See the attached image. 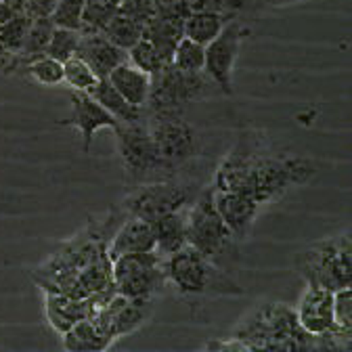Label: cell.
<instances>
[{
	"label": "cell",
	"mask_w": 352,
	"mask_h": 352,
	"mask_svg": "<svg viewBox=\"0 0 352 352\" xmlns=\"http://www.w3.org/2000/svg\"><path fill=\"white\" fill-rule=\"evenodd\" d=\"M315 172L317 166L311 160L275 151L262 132H241L216 168L212 187L245 193L260 206H267L292 187L308 183Z\"/></svg>",
	"instance_id": "cell-1"
},
{
	"label": "cell",
	"mask_w": 352,
	"mask_h": 352,
	"mask_svg": "<svg viewBox=\"0 0 352 352\" xmlns=\"http://www.w3.org/2000/svg\"><path fill=\"white\" fill-rule=\"evenodd\" d=\"M107 243L109 235L103 229L76 235L40 269L42 279L36 277L40 289L91 298L113 287Z\"/></svg>",
	"instance_id": "cell-2"
},
{
	"label": "cell",
	"mask_w": 352,
	"mask_h": 352,
	"mask_svg": "<svg viewBox=\"0 0 352 352\" xmlns=\"http://www.w3.org/2000/svg\"><path fill=\"white\" fill-rule=\"evenodd\" d=\"M233 338L256 350H323L317 336L306 333L296 317V311L283 302L258 304L235 325Z\"/></svg>",
	"instance_id": "cell-3"
},
{
	"label": "cell",
	"mask_w": 352,
	"mask_h": 352,
	"mask_svg": "<svg viewBox=\"0 0 352 352\" xmlns=\"http://www.w3.org/2000/svg\"><path fill=\"white\" fill-rule=\"evenodd\" d=\"M164 273L168 285H172L183 298L243 296V287L231 273L216 267L191 245H183L179 252L164 258Z\"/></svg>",
	"instance_id": "cell-4"
},
{
	"label": "cell",
	"mask_w": 352,
	"mask_h": 352,
	"mask_svg": "<svg viewBox=\"0 0 352 352\" xmlns=\"http://www.w3.org/2000/svg\"><path fill=\"white\" fill-rule=\"evenodd\" d=\"M185 233L187 245L201 252L216 267L231 273L233 262L239 258V241L218 214L212 199V187L204 189L185 212Z\"/></svg>",
	"instance_id": "cell-5"
},
{
	"label": "cell",
	"mask_w": 352,
	"mask_h": 352,
	"mask_svg": "<svg viewBox=\"0 0 352 352\" xmlns=\"http://www.w3.org/2000/svg\"><path fill=\"white\" fill-rule=\"evenodd\" d=\"M298 271L306 285L327 287L331 292L352 283V243L350 231L317 241L298 258Z\"/></svg>",
	"instance_id": "cell-6"
},
{
	"label": "cell",
	"mask_w": 352,
	"mask_h": 352,
	"mask_svg": "<svg viewBox=\"0 0 352 352\" xmlns=\"http://www.w3.org/2000/svg\"><path fill=\"white\" fill-rule=\"evenodd\" d=\"M118 153L126 172V181L130 185H141L157 179H172V172L162 164L149 130L145 124V116L137 122L120 124L116 130Z\"/></svg>",
	"instance_id": "cell-7"
},
{
	"label": "cell",
	"mask_w": 352,
	"mask_h": 352,
	"mask_svg": "<svg viewBox=\"0 0 352 352\" xmlns=\"http://www.w3.org/2000/svg\"><path fill=\"white\" fill-rule=\"evenodd\" d=\"M216 86L206 72L187 74L166 63L157 74L151 76V88L145 109L149 111H183L185 105L201 101L212 95Z\"/></svg>",
	"instance_id": "cell-8"
},
{
	"label": "cell",
	"mask_w": 352,
	"mask_h": 352,
	"mask_svg": "<svg viewBox=\"0 0 352 352\" xmlns=\"http://www.w3.org/2000/svg\"><path fill=\"white\" fill-rule=\"evenodd\" d=\"M145 124L162 164L174 172L197 155V132L183 111H147Z\"/></svg>",
	"instance_id": "cell-9"
},
{
	"label": "cell",
	"mask_w": 352,
	"mask_h": 352,
	"mask_svg": "<svg viewBox=\"0 0 352 352\" xmlns=\"http://www.w3.org/2000/svg\"><path fill=\"white\" fill-rule=\"evenodd\" d=\"M111 283L126 298L155 300L168 285L164 258L155 252L118 256L111 260Z\"/></svg>",
	"instance_id": "cell-10"
},
{
	"label": "cell",
	"mask_w": 352,
	"mask_h": 352,
	"mask_svg": "<svg viewBox=\"0 0 352 352\" xmlns=\"http://www.w3.org/2000/svg\"><path fill=\"white\" fill-rule=\"evenodd\" d=\"M191 197L193 193L187 185H181L172 179H157L132 187V191L124 197L122 208L128 216H137L147 223H153L164 214L185 210Z\"/></svg>",
	"instance_id": "cell-11"
},
{
	"label": "cell",
	"mask_w": 352,
	"mask_h": 352,
	"mask_svg": "<svg viewBox=\"0 0 352 352\" xmlns=\"http://www.w3.org/2000/svg\"><path fill=\"white\" fill-rule=\"evenodd\" d=\"M153 317V300H135L122 294H113L107 302H103L91 321L101 331V336L113 344L116 340L139 331Z\"/></svg>",
	"instance_id": "cell-12"
},
{
	"label": "cell",
	"mask_w": 352,
	"mask_h": 352,
	"mask_svg": "<svg viewBox=\"0 0 352 352\" xmlns=\"http://www.w3.org/2000/svg\"><path fill=\"white\" fill-rule=\"evenodd\" d=\"M248 32V25L241 19L233 17L225 23V28L214 40L206 44L204 72L223 95H233V69Z\"/></svg>",
	"instance_id": "cell-13"
},
{
	"label": "cell",
	"mask_w": 352,
	"mask_h": 352,
	"mask_svg": "<svg viewBox=\"0 0 352 352\" xmlns=\"http://www.w3.org/2000/svg\"><path fill=\"white\" fill-rule=\"evenodd\" d=\"M116 294V287H109L91 298H72L57 292H44V317L47 323L63 336L69 327H74L82 319H91L97 308L107 302Z\"/></svg>",
	"instance_id": "cell-14"
},
{
	"label": "cell",
	"mask_w": 352,
	"mask_h": 352,
	"mask_svg": "<svg viewBox=\"0 0 352 352\" xmlns=\"http://www.w3.org/2000/svg\"><path fill=\"white\" fill-rule=\"evenodd\" d=\"M72 101V116L67 120H61V126H72L76 130H80V137H82V151L88 153L93 147L95 135L101 128H111L116 130L120 126V122L105 111L91 95L82 93V91H72L69 95Z\"/></svg>",
	"instance_id": "cell-15"
},
{
	"label": "cell",
	"mask_w": 352,
	"mask_h": 352,
	"mask_svg": "<svg viewBox=\"0 0 352 352\" xmlns=\"http://www.w3.org/2000/svg\"><path fill=\"white\" fill-rule=\"evenodd\" d=\"M296 317L300 327L311 336H325L336 329L333 323V292L327 287L306 285L298 304Z\"/></svg>",
	"instance_id": "cell-16"
},
{
	"label": "cell",
	"mask_w": 352,
	"mask_h": 352,
	"mask_svg": "<svg viewBox=\"0 0 352 352\" xmlns=\"http://www.w3.org/2000/svg\"><path fill=\"white\" fill-rule=\"evenodd\" d=\"M212 199H214V206H216L218 214L223 216V220L227 223V227L233 231L237 241L248 239L262 206L258 201H254L245 193L223 191V189H214V187H212Z\"/></svg>",
	"instance_id": "cell-17"
},
{
	"label": "cell",
	"mask_w": 352,
	"mask_h": 352,
	"mask_svg": "<svg viewBox=\"0 0 352 352\" xmlns=\"http://www.w3.org/2000/svg\"><path fill=\"white\" fill-rule=\"evenodd\" d=\"M76 57L88 63L97 78H107L113 67L124 63L128 59V51L116 47V44L105 38L101 32H88L80 30V42H78V51Z\"/></svg>",
	"instance_id": "cell-18"
},
{
	"label": "cell",
	"mask_w": 352,
	"mask_h": 352,
	"mask_svg": "<svg viewBox=\"0 0 352 352\" xmlns=\"http://www.w3.org/2000/svg\"><path fill=\"white\" fill-rule=\"evenodd\" d=\"M141 252H155L153 227L143 218L128 216L109 237L107 256L109 260H116L118 256L124 254H141Z\"/></svg>",
	"instance_id": "cell-19"
},
{
	"label": "cell",
	"mask_w": 352,
	"mask_h": 352,
	"mask_svg": "<svg viewBox=\"0 0 352 352\" xmlns=\"http://www.w3.org/2000/svg\"><path fill=\"white\" fill-rule=\"evenodd\" d=\"M107 80L132 107L145 109L149 99V88H151V76L147 72L139 69L126 59L124 63H120L109 72Z\"/></svg>",
	"instance_id": "cell-20"
},
{
	"label": "cell",
	"mask_w": 352,
	"mask_h": 352,
	"mask_svg": "<svg viewBox=\"0 0 352 352\" xmlns=\"http://www.w3.org/2000/svg\"><path fill=\"white\" fill-rule=\"evenodd\" d=\"M153 237H155V254L162 258H168L170 254L179 252L183 245H187V233H185V212H170L160 216L151 223Z\"/></svg>",
	"instance_id": "cell-21"
},
{
	"label": "cell",
	"mask_w": 352,
	"mask_h": 352,
	"mask_svg": "<svg viewBox=\"0 0 352 352\" xmlns=\"http://www.w3.org/2000/svg\"><path fill=\"white\" fill-rule=\"evenodd\" d=\"M91 95L105 111H109L120 124H128V122H137L145 116V109L139 107H132L116 88L111 86V82L107 78H99L95 82V86H91L86 91Z\"/></svg>",
	"instance_id": "cell-22"
},
{
	"label": "cell",
	"mask_w": 352,
	"mask_h": 352,
	"mask_svg": "<svg viewBox=\"0 0 352 352\" xmlns=\"http://www.w3.org/2000/svg\"><path fill=\"white\" fill-rule=\"evenodd\" d=\"M229 19L233 17L225 13H216V11H191L183 21V36L206 47L210 40H214L220 34V30L225 28Z\"/></svg>",
	"instance_id": "cell-23"
},
{
	"label": "cell",
	"mask_w": 352,
	"mask_h": 352,
	"mask_svg": "<svg viewBox=\"0 0 352 352\" xmlns=\"http://www.w3.org/2000/svg\"><path fill=\"white\" fill-rule=\"evenodd\" d=\"M63 350L69 352H95V350H107L111 344L101 336V331L95 327L91 319H82L74 327H69L61 338Z\"/></svg>",
	"instance_id": "cell-24"
},
{
	"label": "cell",
	"mask_w": 352,
	"mask_h": 352,
	"mask_svg": "<svg viewBox=\"0 0 352 352\" xmlns=\"http://www.w3.org/2000/svg\"><path fill=\"white\" fill-rule=\"evenodd\" d=\"M143 32H145V25L137 19H132L120 11H116V15L107 21V25L101 30V34L105 38H109L116 47L128 51L132 44H137L141 38H143Z\"/></svg>",
	"instance_id": "cell-25"
},
{
	"label": "cell",
	"mask_w": 352,
	"mask_h": 352,
	"mask_svg": "<svg viewBox=\"0 0 352 352\" xmlns=\"http://www.w3.org/2000/svg\"><path fill=\"white\" fill-rule=\"evenodd\" d=\"M53 30H55V23L51 17H32L25 40H23L21 51H19V67L23 61L34 59L38 55H44V51H47V47H49Z\"/></svg>",
	"instance_id": "cell-26"
},
{
	"label": "cell",
	"mask_w": 352,
	"mask_h": 352,
	"mask_svg": "<svg viewBox=\"0 0 352 352\" xmlns=\"http://www.w3.org/2000/svg\"><path fill=\"white\" fill-rule=\"evenodd\" d=\"M25 76L40 84V86H59L63 82V63L49 57V55H38L34 59H28L21 63Z\"/></svg>",
	"instance_id": "cell-27"
},
{
	"label": "cell",
	"mask_w": 352,
	"mask_h": 352,
	"mask_svg": "<svg viewBox=\"0 0 352 352\" xmlns=\"http://www.w3.org/2000/svg\"><path fill=\"white\" fill-rule=\"evenodd\" d=\"M176 69L187 72V74H195V72H204L206 65V47L187 36H183L179 40V44L174 47L172 53V61H170Z\"/></svg>",
	"instance_id": "cell-28"
},
{
	"label": "cell",
	"mask_w": 352,
	"mask_h": 352,
	"mask_svg": "<svg viewBox=\"0 0 352 352\" xmlns=\"http://www.w3.org/2000/svg\"><path fill=\"white\" fill-rule=\"evenodd\" d=\"M128 61H130L132 65H137L139 69L147 72L149 76L157 74L166 63H170V61H166V57L157 51L155 44H153L151 40H147V38H141L137 44H132V47L128 49Z\"/></svg>",
	"instance_id": "cell-29"
},
{
	"label": "cell",
	"mask_w": 352,
	"mask_h": 352,
	"mask_svg": "<svg viewBox=\"0 0 352 352\" xmlns=\"http://www.w3.org/2000/svg\"><path fill=\"white\" fill-rule=\"evenodd\" d=\"M118 5L109 0H84L82 15H80V30L88 32H101L107 21L116 15Z\"/></svg>",
	"instance_id": "cell-30"
},
{
	"label": "cell",
	"mask_w": 352,
	"mask_h": 352,
	"mask_svg": "<svg viewBox=\"0 0 352 352\" xmlns=\"http://www.w3.org/2000/svg\"><path fill=\"white\" fill-rule=\"evenodd\" d=\"M78 42H80V30H72V28H59L55 25L49 47L44 51V55H49L61 63H65L67 59H72L78 51Z\"/></svg>",
	"instance_id": "cell-31"
},
{
	"label": "cell",
	"mask_w": 352,
	"mask_h": 352,
	"mask_svg": "<svg viewBox=\"0 0 352 352\" xmlns=\"http://www.w3.org/2000/svg\"><path fill=\"white\" fill-rule=\"evenodd\" d=\"M97 74L88 67L86 61H82L80 57H72L63 63V82L72 88V91H82L86 93L88 88L95 86L97 82Z\"/></svg>",
	"instance_id": "cell-32"
},
{
	"label": "cell",
	"mask_w": 352,
	"mask_h": 352,
	"mask_svg": "<svg viewBox=\"0 0 352 352\" xmlns=\"http://www.w3.org/2000/svg\"><path fill=\"white\" fill-rule=\"evenodd\" d=\"M32 17L28 13H17L15 17H11L3 28H0V44L9 51L19 55L21 51V44L25 40L28 28H30Z\"/></svg>",
	"instance_id": "cell-33"
},
{
	"label": "cell",
	"mask_w": 352,
	"mask_h": 352,
	"mask_svg": "<svg viewBox=\"0 0 352 352\" xmlns=\"http://www.w3.org/2000/svg\"><path fill=\"white\" fill-rule=\"evenodd\" d=\"M333 323L338 329L352 331V289L340 287L333 292Z\"/></svg>",
	"instance_id": "cell-34"
},
{
	"label": "cell",
	"mask_w": 352,
	"mask_h": 352,
	"mask_svg": "<svg viewBox=\"0 0 352 352\" xmlns=\"http://www.w3.org/2000/svg\"><path fill=\"white\" fill-rule=\"evenodd\" d=\"M84 0H59L57 9L53 11L51 19L59 28L80 30V15H82Z\"/></svg>",
	"instance_id": "cell-35"
},
{
	"label": "cell",
	"mask_w": 352,
	"mask_h": 352,
	"mask_svg": "<svg viewBox=\"0 0 352 352\" xmlns=\"http://www.w3.org/2000/svg\"><path fill=\"white\" fill-rule=\"evenodd\" d=\"M189 11H216L231 17H237V13L243 9L245 0H185Z\"/></svg>",
	"instance_id": "cell-36"
},
{
	"label": "cell",
	"mask_w": 352,
	"mask_h": 352,
	"mask_svg": "<svg viewBox=\"0 0 352 352\" xmlns=\"http://www.w3.org/2000/svg\"><path fill=\"white\" fill-rule=\"evenodd\" d=\"M201 350H223V352H252L248 344H243L241 340L229 336V338H223V340H210L201 346Z\"/></svg>",
	"instance_id": "cell-37"
},
{
	"label": "cell",
	"mask_w": 352,
	"mask_h": 352,
	"mask_svg": "<svg viewBox=\"0 0 352 352\" xmlns=\"http://www.w3.org/2000/svg\"><path fill=\"white\" fill-rule=\"evenodd\" d=\"M57 5H59V0H28L25 13L30 17H51Z\"/></svg>",
	"instance_id": "cell-38"
},
{
	"label": "cell",
	"mask_w": 352,
	"mask_h": 352,
	"mask_svg": "<svg viewBox=\"0 0 352 352\" xmlns=\"http://www.w3.org/2000/svg\"><path fill=\"white\" fill-rule=\"evenodd\" d=\"M0 69H3V72L19 69V55L9 53V51L3 47V44H0Z\"/></svg>",
	"instance_id": "cell-39"
},
{
	"label": "cell",
	"mask_w": 352,
	"mask_h": 352,
	"mask_svg": "<svg viewBox=\"0 0 352 352\" xmlns=\"http://www.w3.org/2000/svg\"><path fill=\"white\" fill-rule=\"evenodd\" d=\"M5 5H9L15 13H25V3L28 0H3Z\"/></svg>",
	"instance_id": "cell-40"
},
{
	"label": "cell",
	"mask_w": 352,
	"mask_h": 352,
	"mask_svg": "<svg viewBox=\"0 0 352 352\" xmlns=\"http://www.w3.org/2000/svg\"><path fill=\"white\" fill-rule=\"evenodd\" d=\"M271 7H283V5H292V3H304V0H262Z\"/></svg>",
	"instance_id": "cell-41"
},
{
	"label": "cell",
	"mask_w": 352,
	"mask_h": 352,
	"mask_svg": "<svg viewBox=\"0 0 352 352\" xmlns=\"http://www.w3.org/2000/svg\"><path fill=\"white\" fill-rule=\"evenodd\" d=\"M109 3H113V5H120V3H122V0H109Z\"/></svg>",
	"instance_id": "cell-42"
}]
</instances>
